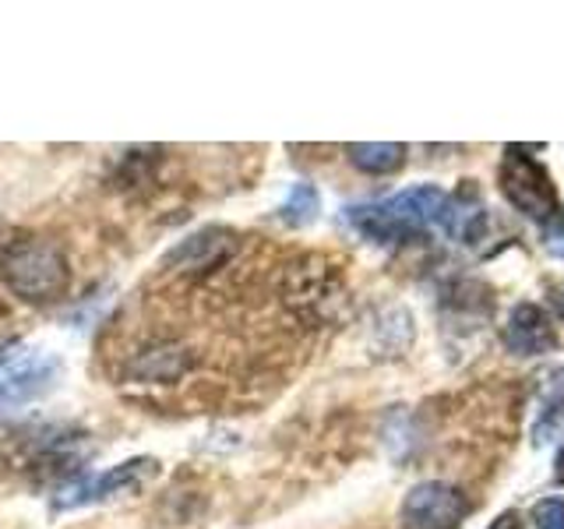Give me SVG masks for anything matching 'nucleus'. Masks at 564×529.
Returning <instances> with one entry per match:
<instances>
[{"mask_svg":"<svg viewBox=\"0 0 564 529\" xmlns=\"http://www.w3.org/2000/svg\"><path fill=\"white\" fill-rule=\"evenodd\" d=\"M0 282L25 304H53L70 287V261L57 240L18 234L0 247Z\"/></svg>","mask_w":564,"mask_h":529,"instance_id":"f257e3e1","label":"nucleus"},{"mask_svg":"<svg viewBox=\"0 0 564 529\" xmlns=\"http://www.w3.org/2000/svg\"><path fill=\"white\" fill-rule=\"evenodd\" d=\"M445 205H448L445 191L434 187V184H420V187L399 191L395 198H388V202L349 205L346 219L367 240L399 244V240H413L423 226L445 216Z\"/></svg>","mask_w":564,"mask_h":529,"instance_id":"f03ea898","label":"nucleus"},{"mask_svg":"<svg viewBox=\"0 0 564 529\" xmlns=\"http://www.w3.org/2000/svg\"><path fill=\"white\" fill-rule=\"evenodd\" d=\"M159 473V463L149 455L128 458V463H117L99 476H78V481L64 484L53 494V508H85V505H99V501H113L123 494H134L145 487L152 476Z\"/></svg>","mask_w":564,"mask_h":529,"instance_id":"7ed1b4c3","label":"nucleus"},{"mask_svg":"<svg viewBox=\"0 0 564 529\" xmlns=\"http://www.w3.org/2000/svg\"><path fill=\"white\" fill-rule=\"evenodd\" d=\"M61 381V360L53 353L18 346L0 357V410H18L46 396Z\"/></svg>","mask_w":564,"mask_h":529,"instance_id":"20e7f679","label":"nucleus"},{"mask_svg":"<svg viewBox=\"0 0 564 529\" xmlns=\"http://www.w3.org/2000/svg\"><path fill=\"white\" fill-rule=\"evenodd\" d=\"M501 191H505V198L529 219L546 223V219L557 216V191L551 184V176L543 173V166L536 163V159L522 155L519 149L505 152Z\"/></svg>","mask_w":564,"mask_h":529,"instance_id":"39448f33","label":"nucleus"},{"mask_svg":"<svg viewBox=\"0 0 564 529\" xmlns=\"http://www.w3.org/2000/svg\"><path fill=\"white\" fill-rule=\"evenodd\" d=\"M469 516V498L452 484H416L399 508L402 529H458Z\"/></svg>","mask_w":564,"mask_h":529,"instance_id":"423d86ee","label":"nucleus"},{"mask_svg":"<svg viewBox=\"0 0 564 529\" xmlns=\"http://www.w3.org/2000/svg\"><path fill=\"white\" fill-rule=\"evenodd\" d=\"M237 247H240V240L234 229L205 226L173 247V251L163 258V269L184 272V276H202V272H212V269H219V264H226L237 255Z\"/></svg>","mask_w":564,"mask_h":529,"instance_id":"0eeeda50","label":"nucleus"},{"mask_svg":"<svg viewBox=\"0 0 564 529\" xmlns=\"http://www.w3.org/2000/svg\"><path fill=\"white\" fill-rule=\"evenodd\" d=\"M194 364L191 349L184 343H149L141 346L131 364H128V378L141 381V385H170V381H181L187 375V367Z\"/></svg>","mask_w":564,"mask_h":529,"instance_id":"6e6552de","label":"nucleus"},{"mask_svg":"<svg viewBox=\"0 0 564 529\" xmlns=\"http://www.w3.org/2000/svg\"><path fill=\"white\" fill-rule=\"evenodd\" d=\"M505 346H508V353H516V357H540V353H551V349H557L554 322L546 317L543 307L519 304L508 317Z\"/></svg>","mask_w":564,"mask_h":529,"instance_id":"1a4fd4ad","label":"nucleus"},{"mask_svg":"<svg viewBox=\"0 0 564 529\" xmlns=\"http://www.w3.org/2000/svg\"><path fill=\"white\" fill-rule=\"evenodd\" d=\"M339 290V282L328 272V264H317V261H304V264H293L290 276H286V300L296 311H322L328 300Z\"/></svg>","mask_w":564,"mask_h":529,"instance_id":"9d476101","label":"nucleus"},{"mask_svg":"<svg viewBox=\"0 0 564 529\" xmlns=\"http://www.w3.org/2000/svg\"><path fill=\"white\" fill-rule=\"evenodd\" d=\"M349 163L370 173V176H384L395 173L405 163V145H395V141H360V145H346Z\"/></svg>","mask_w":564,"mask_h":529,"instance_id":"9b49d317","label":"nucleus"},{"mask_svg":"<svg viewBox=\"0 0 564 529\" xmlns=\"http://www.w3.org/2000/svg\"><path fill=\"white\" fill-rule=\"evenodd\" d=\"M317 212H322V198H317V187L307 184V181H300L290 187L286 194V202L279 205V219L300 229V226H311L317 219Z\"/></svg>","mask_w":564,"mask_h":529,"instance_id":"f8f14e48","label":"nucleus"},{"mask_svg":"<svg viewBox=\"0 0 564 529\" xmlns=\"http://www.w3.org/2000/svg\"><path fill=\"white\" fill-rule=\"evenodd\" d=\"M529 516H533V529H564V498H543Z\"/></svg>","mask_w":564,"mask_h":529,"instance_id":"ddd939ff","label":"nucleus"},{"mask_svg":"<svg viewBox=\"0 0 564 529\" xmlns=\"http://www.w3.org/2000/svg\"><path fill=\"white\" fill-rule=\"evenodd\" d=\"M564 423V406H551V410L543 413V420L536 423V441L543 445V441H551Z\"/></svg>","mask_w":564,"mask_h":529,"instance_id":"4468645a","label":"nucleus"},{"mask_svg":"<svg viewBox=\"0 0 564 529\" xmlns=\"http://www.w3.org/2000/svg\"><path fill=\"white\" fill-rule=\"evenodd\" d=\"M487 529H525V522L519 519V511H505V516H498Z\"/></svg>","mask_w":564,"mask_h":529,"instance_id":"2eb2a0df","label":"nucleus"},{"mask_svg":"<svg viewBox=\"0 0 564 529\" xmlns=\"http://www.w3.org/2000/svg\"><path fill=\"white\" fill-rule=\"evenodd\" d=\"M554 481H557V484H564V445H561L557 463H554Z\"/></svg>","mask_w":564,"mask_h":529,"instance_id":"dca6fc26","label":"nucleus"},{"mask_svg":"<svg viewBox=\"0 0 564 529\" xmlns=\"http://www.w3.org/2000/svg\"><path fill=\"white\" fill-rule=\"evenodd\" d=\"M554 388H557V396H564V370L557 375V385H554Z\"/></svg>","mask_w":564,"mask_h":529,"instance_id":"f3484780","label":"nucleus"}]
</instances>
